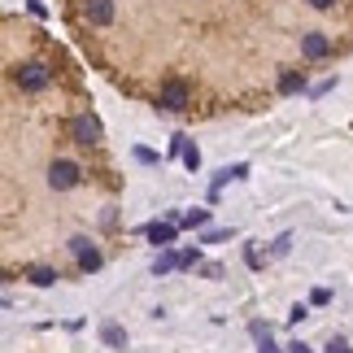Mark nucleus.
Here are the masks:
<instances>
[{
    "mask_svg": "<svg viewBox=\"0 0 353 353\" xmlns=\"http://www.w3.org/2000/svg\"><path fill=\"white\" fill-rule=\"evenodd\" d=\"M157 105H161V110H170V114H179V110L192 105V88H188L183 79H166L161 92H157Z\"/></svg>",
    "mask_w": 353,
    "mask_h": 353,
    "instance_id": "nucleus-1",
    "label": "nucleus"
},
{
    "mask_svg": "<svg viewBox=\"0 0 353 353\" xmlns=\"http://www.w3.org/2000/svg\"><path fill=\"white\" fill-rule=\"evenodd\" d=\"M13 83H18L26 97H35V92H44L48 83H52V74H48V65H39V61H31V65H22L18 74H13Z\"/></svg>",
    "mask_w": 353,
    "mask_h": 353,
    "instance_id": "nucleus-2",
    "label": "nucleus"
},
{
    "mask_svg": "<svg viewBox=\"0 0 353 353\" xmlns=\"http://www.w3.org/2000/svg\"><path fill=\"white\" fill-rule=\"evenodd\" d=\"M79 174H83V170H79L74 161H52V166H48V183L57 188V192H65V188L79 183Z\"/></svg>",
    "mask_w": 353,
    "mask_h": 353,
    "instance_id": "nucleus-3",
    "label": "nucleus"
},
{
    "mask_svg": "<svg viewBox=\"0 0 353 353\" xmlns=\"http://www.w3.org/2000/svg\"><path fill=\"white\" fill-rule=\"evenodd\" d=\"M70 253L79 257V270H101V253L92 249L88 236H74V240H70Z\"/></svg>",
    "mask_w": 353,
    "mask_h": 353,
    "instance_id": "nucleus-4",
    "label": "nucleus"
},
{
    "mask_svg": "<svg viewBox=\"0 0 353 353\" xmlns=\"http://www.w3.org/2000/svg\"><path fill=\"white\" fill-rule=\"evenodd\" d=\"M83 22L110 26V22H114V0H83Z\"/></svg>",
    "mask_w": 353,
    "mask_h": 353,
    "instance_id": "nucleus-5",
    "label": "nucleus"
},
{
    "mask_svg": "<svg viewBox=\"0 0 353 353\" xmlns=\"http://www.w3.org/2000/svg\"><path fill=\"white\" fill-rule=\"evenodd\" d=\"M144 236L153 240L157 249H170V244H174V236H179V223H170V219L161 223V219H157V223H148V227H144Z\"/></svg>",
    "mask_w": 353,
    "mask_h": 353,
    "instance_id": "nucleus-6",
    "label": "nucleus"
},
{
    "mask_svg": "<svg viewBox=\"0 0 353 353\" xmlns=\"http://www.w3.org/2000/svg\"><path fill=\"white\" fill-rule=\"evenodd\" d=\"M327 52H332V39L327 35H301V57H310V61H323V57H327Z\"/></svg>",
    "mask_w": 353,
    "mask_h": 353,
    "instance_id": "nucleus-7",
    "label": "nucleus"
},
{
    "mask_svg": "<svg viewBox=\"0 0 353 353\" xmlns=\"http://www.w3.org/2000/svg\"><path fill=\"white\" fill-rule=\"evenodd\" d=\"M70 135L79 144H97V135H101V127H97V118L92 114H79L74 122H70Z\"/></svg>",
    "mask_w": 353,
    "mask_h": 353,
    "instance_id": "nucleus-8",
    "label": "nucleus"
},
{
    "mask_svg": "<svg viewBox=\"0 0 353 353\" xmlns=\"http://www.w3.org/2000/svg\"><path fill=\"white\" fill-rule=\"evenodd\" d=\"M244 174H249V166H244V161H240V166H223L219 174H214V192H210V196H219V192H223V183L244 179Z\"/></svg>",
    "mask_w": 353,
    "mask_h": 353,
    "instance_id": "nucleus-9",
    "label": "nucleus"
},
{
    "mask_svg": "<svg viewBox=\"0 0 353 353\" xmlns=\"http://www.w3.org/2000/svg\"><path fill=\"white\" fill-rule=\"evenodd\" d=\"M26 279H31L35 288H52V283H57V270L52 266H26Z\"/></svg>",
    "mask_w": 353,
    "mask_h": 353,
    "instance_id": "nucleus-10",
    "label": "nucleus"
},
{
    "mask_svg": "<svg viewBox=\"0 0 353 353\" xmlns=\"http://www.w3.org/2000/svg\"><path fill=\"white\" fill-rule=\"evenodd\" d=\"M101 341L110 349H127V332H122L118 323H101Z\"/></svg>",
    "mask_w": 353,
    "mask_h": 353,
    "instance_id": "nucleus-11",
    "label": "nucleus"
},
{
    "mask_svg": "<svg viewBox=\"0 0 353 353\" xmlns=\"http://www.w3.org/2000/svg\"><path fill=\"white\" fill-rule=\"evenodd\" d=\"M174 266H179V253H170V249H161L153 257V275H166V270H174Z\"/></svg>",
    "mask_w": 353,
    "mask_h": 353,
    "instance_id": "nucleus-12",
    "label": "nucleus"
},
{
    "mask_svg": "<svg viewBox=\"0 0 353 353\" xmlns=\"http://www.w3.org/2000/svg\"><path fill=\"white\" fill-rule=\"evenodd\" d=\"M301 88H305V74H296V70H288L279 79V92H301Z\"/></svg>",
    "mask_w": 353,
    "mask_h": 353,
    "instance_id": "nucleus-13",
    "label": "nucleus"
},
{
    "mask_svg": "<svg viewBox=\"0 0 353 353\" xmlns=\"http://www.w3.org/2000/svg\"><path fill=\"white\" fill-rule=\"evenodd\" d=\"M210 223V210H188L183 214V227H205Z\"/></svg>",
    "mask_w": 353,
    "mask_h": 353,
    "instance_id": "nucleus-14",
    "label": "nucleus"
},
{
    "mask_svg": "<svg viewBox=\"0 0 353 353\" xmlns=\"http://www.w3.org/2000/svg\"><path fill=\"white\" fill-rule=\"evenodd\" d=\"M223 240H232V227H214V232L201 236V244H223Z\"/></svg>",
    "mask_w": 353,
    "mask_h": 353,
    "instance_id": "nucleus-15",
    "label": "nucleus"
},
{
    "mask_svg": "<svg viewBox=\"0 0 353 353\" xmlns=\"http://www.w3.org/2000/svg\"><path fill=\"white\" fill-rule=\"evenodd\" d=\"M183 166H188V170H201V148H196V144L183 148Z\"/></svg>",
    "mask_w": 353,
    "mask_h": 353,
    "instance_id": "nucleus-16",
    "label": "nucleus"
},
{
    "mask_svg": "<svg viewBox=\"0 0 353 353\" xmlns=\"http://www.w3.org/2000/svg\"><path fill=\"white\" fill-rule=\"evenodd\" d=\"M135 161H140V166H157V153H153V148H135Z\"/></svg>",
    "mask_w": 353,
    "mask_h": 353,
    "instance_id": "nucleus-17",
    "label": "nucleus"
},
{
    "mask_svg": "<svg viewBox=\"0 0 353 353\" xmlns=\"http://www.w3.org/2000/svg\"><path fill=\"white\" fill-rule=\"evenodd\" d=\"M249 332H253V341H257V345L270 341V327H266V323H249Z\"/></svg>",
    "mask_w": 353,
    "mask_h": 353,
    "instance_id": "nucleus-18",
    "label": "nucleus"
},
{
    "mask_svg": "<svg viewBox=\"0 0 353 353\" xmlns=\"http://www.w3.org/2000/svg\"><path fill=\"white\" fill-rule=\"evenodd\" d=\"M196 262H201V253H196V249H183V253H179V266H183V270H188V266H196Z\"/></svg>",
    "mask_w": 353,
    "mask_h": 353,
    "instance_id": "nucleus-19",
    "label": "nucleus"
},
{
    "mask_svg": "<svg viewBox=\"0 0 353 353\" xmlns=\"http://www.w3.org/2000/svg\"><path fill=\"white\" fill-rule=\"evenodd\" d=\"M310 301H314V305H327L332 301V288H314V292H310Z\"/></svg>",
    "mask_w": 353,
    "mask_h": 353,
    "instance_id": "nucleus-20",
    "label": "nucleus"
},
{
    "mask_svg": "<svg viewBox=\"0 0 353 353\" xmlns=\"http://www.w3.org/2000/svg\"><path fill=\"white\" fill-rule=\"evenodd\" d=\"M288 249H292V236H288V232H283V236L275 240V257H283V253H288Z\"/></svg>",
    "mask_w": 353,
    "mask_h": 353,
    "instance_id": "nucleus-21",
    "label": "nucleus"
},
{
    "mask_svg": "<svg viewBox=\"0 0 353 353\" xmlns=\"http://www.w3.org/2000/svg\"><path fill=\"white\" fill-rule=\"evenodd\" d=\"M327 353H353V349L341 341V336H332V341H327Z\"/></svg>",
    "mask_w": 353,
    "mask_h": 353,
    "instance_id": "nucleus-22",
    "label": "nucleus"
},
{
    "mask_svg": "<svg viewBox=\"0 0 353 353\" xmlns=\"http://www.w3.org/2000/svg\"><path fill=\"white\" fill-rule=\"evenodd\" d=\"M244 257H249V266H253V270H262V253H257L253 244H249V249H244Z\"/></svg>",
    "mask_w": 353,
    "mask_h": 353,
    "instance_id": "nucleus-23",
    "label": "nucleus"
},
{
    "mask_svg": "<svg viewBox=\"0 0 353 353\" xmlns=\"http://www.w3.org/2000/svg\"><path fill=\"white\" fill-rule=\"evenodd\" d=\"M257 353H288V349H279L275 341H262V349H257Z\"/></svg>",
    "mask_w": 353,
    "mask_h": 353,
    "instance_id": "nucleus-24",
    "label": "nucleus"
},
{
    "mask_svg": "<svg viewBox=\"0 0 353 353\" xmlns=\"http://www.w3.org/2000/svg\"><path fill=\"white\" fill-rule=\"evenodd\" d=\"M288 353H314V349H310V345H301V341H292V345H288Z\"/></svg>",
    "mask_w": 353,
    "mask_h": 353,
    "instance_id": "nucleus-25",
    "label": "nucleus"
},
{
    "mask_svg": "<svg viewBox=\"0 0 353 353\" xmlns=\"http://www.w3.org/2000/svg\"><path fill=\"white\" fill-rule=\"evenodd\" d=\"M310 5H314V9H332L336 0H310Z\"/></svg>",
    "mask_w": 353,
    "mask_h": 353,
    "instance_id": "nucleus-26",
    "label": "nucleus"
}]
</instances>
